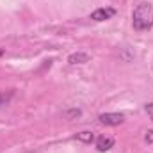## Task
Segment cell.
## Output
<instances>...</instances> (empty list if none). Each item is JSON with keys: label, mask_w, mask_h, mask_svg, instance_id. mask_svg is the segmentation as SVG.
<instances>
[{"label": "cell", "mask_w": 153, "mask_h": 153, "mask_svg": "<svg viewBox=\"0 0 153 153\" xmlns=\"http://www.w3.org/2000/svg\"><path fill=\"white\" fill-rule=\"evenodd\" d=\"M4 53H5V52H4V50H2V48H0V59H2V57H4Z\"/></svg>", "instance_id": "cell-11"}, {"label": "cell", "mask_w": 153, "mask_h": 153, "mask_svg": "<svg viewBox=\"0 0 153 153\" xmlns=\"http://www.w3.org/2000/svg\"><path fill=\"white\" fill-rule=\"evenodd\" d=\"M144 141H146L148 144H153V130H148V132H146V135H144Z\"/></svg>", "instance_id": "cell-8"}, {"label": "cell", "mask_w": 153, "mask_h": 153, "mask_svg": "<svg viewBox=\"0 0 153 153\" xmlns=\"http://www.w3.org/2000/svg\"><path fill=\"white\" fill-rule=\"evenodd\" d=\"M114 137H105V135H102V137H98L96 139V150L98 152H109L111 148H114Z\"/></svg>", "instance_id": "cell-4"}, {"label": "cell", "mask_w": 153, "mask_h": 153, "mask_svg": "<svg viewBox=\"0 0 153 153\" xmlns=\"http://www.w3.org/2000/svg\"><path fill=\"white\" fill-rule=\"evenodd\" d=\"M112 16H116V9L114 7H109V5L98 7V9H94L91 13V20H94V22H107Z\"/></svg>", "instance_id": "cell-3"}, {"label": "cell", "mask_w": 153, "mask_h": 153, "mask_svg": "<svg viewBox=\"0 0 153 153\" xmlns=\"http://www.w3.org/2000/svg\"><path fill=\"white\" fill-rule=\"evenodd\" d=\"M132 27L137 32H146L153 27V5L150 2H141L132 13Z\"/></svg>", "instance_id": "cell-1"}, {"label": "cell", "mask_w": 153, "mask_h": 153, "mask_svg": "<svg viewBox=\"0 0 153 153\" xmlns=\"http://www.w3.org/2000/svg\"><path fill=\"white\" fill-rule=\"evenodd\" d=\"M98 119L105 126H117L125 121V116L119 114V112H103V114L98 116Z\"/></svg>", "instance_id": "cell-2"}, {"label": "cell", "mask_w": 153, "mask_h": 153, "mask_svg": "<svg viewBox=\"0 0 153 153\" xmlns=\"http://www.w3.org/2000/svg\"><path fill=\"white\" fill-rule=\"evenodd\" d=\"M13 96H14V89L0 91V109H2V107H5V105H9V103H11V100H13Z\"/></svg>", "instance_id": "cell-6"}, {"label": "cell", "mask_w": 153, "mask_h": 153, "mask_svg": "<svg viewBox=\"0 0 153 153\" xmlns=\"http://www.w3.org/2000/svg\"><path fill=\"white\" fill-rule=\"evenodd\" d=\"M89 61H91V55L85 53V52H75V53L68 55L70 64H84V62H89Z\"/></svg>", "instance_id": "cell-5"}, {"label": "cell", "mask_w": 153, "mask_h": 153, "mask_svg": "<svg viewBox=\"0 0 153 153\" xmlns=\"http://www.w3.org/2000/svg\"><path fill=\"white\" fill-rule=\"evenodd\" d=\"M76 139L82 141V143H85V144H91L94 141V135L91 132H80V134H76Z\"/></svg>", "instance_id": "cell-7"}, {"label": "cell", "mask_w": 153, "mask_h": 153, "mask_svg": "<svg viewBox=\"0 0 153 153\" xmlns=\"http://www.w3.org/2000/svg\"><path fill=\"white\" fill-rule=\"evenodd\" d=\"M146 112H148V116L152 117V121H153V102H150V103H146Z\"/></svg>", "instance_id": "cell-9"}, {"label": "cell", "mask_w": 153, "mask_h": 153, "mask_svg": "<svg viewBox=\"0 0 153 153\" xmlns=\"http://www.w3.org/2000/svg\"><path fill=\"white\" fill-rule=\"evenodd\" d=\"M80 114H82V112H80V111H76V109H73V111H70V112H68V116H70V117H71V116H76V117H78Z\"/></svg>", "instance_id": "cell-10"}]
</instances>
